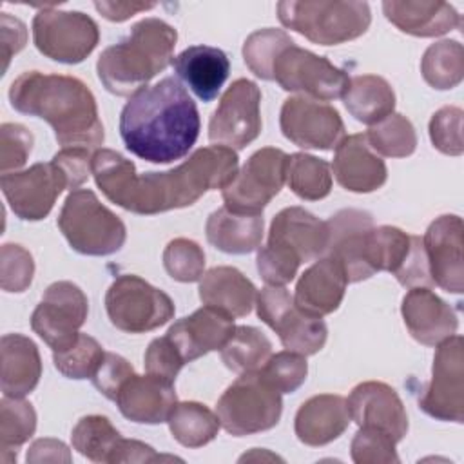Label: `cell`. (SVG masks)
I'll return each mask as SVG.
<instances>
[{"label": "cell", "mask_w": 464, "mask_h": 464, "mask_svg": "<svg viewBox=\"0 0 464 464\" xmlns=\"http://www.w3.org/2000/svg\"><path fill=\"white\" fill-rule=\"evenodd\" d=\"M143 361H145L147 373L163 377L170 382L176 381L179 370L187 364L183 361V357L179 355L178 348L170 343V339L167 335L156 337V339L150 341V344L147 346Z\"/></svg>", "instance_id": "51"}, {"label": "cell", "mask_w": 464, "mask_h": 464, "mask_svg": "<svg viewBox=\"0 0 464 464\" xmlns=\"http://www.w3.org/2000/svg\"><path fill=\"white\" fill-rule=\"evenodd\" d=\"M257 317L268 324L290 352L314 355L323 350L328 328L323 317L310 315L297 308L294 297L285 286H270L259 290L256 299Z\"/></svg>", "instance_id": "11"}, {"label": "cell", "mask_w": 464, "mask_h": 464, "mask_svg": "<svg viewBox=\"0 0 464 464\" xmlns=\"http://www.w3.org/2000/svg\"><path fill=\"white\" fill-rule=\"evenodd\" d=\"M36 430V411L31 402L22 397H7L0 401V450L2 460L11 451L14 457L18 448L25 444Z\"/></svg>", "instance_id": "41"}, {"label": "cell", "mask_w": 464, "mask_h": 464, "mask_svg": "<svg viewBox=\"0 0 464 464\" xmlns=\"http://www.w3.org/2000/svg\"><path fill=\"white\" fill-rule=\"evenodd\" d=\"M395 444L390 433L372 426H359L352 439L350 455L355 464H397Z\"/></svg>", "instance_id": "45"}, {"label": "cell", "mask_w": 464, "mask_h": 464, "mask_svg": "<svg viewBox=\"0 0 464 464\" xmlns=\"http://www.w3.org/2000/svg\"><path fill=\"white\" fill-rule=\"evenodd\" d=\"M272 80L283 91L297 92L317 102H334L343 98L350 76L324 56H317L295 45L292 40L276 54Z\"/></svg>", "instance_id": "9"}, {"label": "cell", "mask_w": 464, "mask_h": 464, "mask_svg": "<svg viewBox=\"0 0 464 464\" xmlns=\"http://www.w3.org/2000/svg\"><path fill=\"white\" fill-rule=\"evenodd\" d=\"M167 422L172 437L185 448H201L212 442L221 428L218 413L196 401L176 402Z\"/></svg>", "instance_id": "36"}, {"label": "cell", "mask_w": 464, "mask_h": 464, "mask_svg": "<svg viewBox=\"0 0 464 464\" xmlns=\"http://www.w3.org/2000/svg\"><path fill=\"white\" fill-rule=\"evenodd\" d=\"M261 91L246 78H237L223 92L208 121V140L228 149H245L261 132Z\"/></svg>", "instance_id": "16"}, {"label": "cell", "mask_w": 464, "mask_h": 464, "mask_svg": "<svg viewBox=\"0 0 464 464\" xmlns=\"http://www.w3.org/2000/svg\"><path fill=\"white\" fill-rule=\"evenodd\" d=\"M114 402L121 415L132 422L161 424L167 422L178 397L174 382L152 373H132L120 388Z\"/></svg>", "instance_id": "24"}, {"label": "cell", "mask_w": 464, "mask_h": 464, "mask_svg": "<svg viewBox=\"0 0 464 464\" xmlns=\"http://www.w3.org/2000/svg\"><path fill=\"white\" fill-rule=\"evenodd\" d=\"M89 150L91 149L83 147H65L58 150L51 160L63 170L67 178V188L71 192L78 190V187L83 185L92 172V154Z\"/></svg>", "instance_id": "53"}, {"label": "cell", "mask_w": 464, "mask_h": 464, "mask_svg": "<svg viewBox=\"0 0 464 464\" xmlns=\"http://www.w3.org/2000/svg\"><path fill=\"white\" fill-rule=\"evenodd\" d=\"M136 373L132 364L118 355V353H112V352H105L103 355V361L100 362L98 370L94 372V375L91 377L92 379V384L94 388L107 399L114 401L120 388L123 386V382L132 375Z\"/></svg>", "instance_id": "52"}, {"label": "cell", "mask_w": 464, "mask_h": 464, "mask_svg": "<svg viewBox=\"0 0 464 464\" xmlns=\"http://www.w3.org/2000/svg\"><path fill=\"white\" fill-rule=\"evenodd\" d=\"M2 379L0 386L7 397H25L42 377V357L33 339L22 334H5L0 341Z\"/></svg>", "instance_id": "32"}, {"label": "cell", "mask_w": 464, "mask_h": 464, "mask_svg": "<svg viewBox=\"0 0 464 464\" xmlns=\"http://www.w3.org/2000/svg\"><path fill=\"white\" fill-rule=\"evenodd\" d=\"M156 4H145V2H94L96 11L111 20V22H123L140 11L152 9Z\"/></svg>", "instance_id": "56"}, {"label": "cell", "mask_w": 464, "mask_h": 464, "mask_svg": "<svg viewBox=\"0 0 464 464\" xmlns=\"http://www.w3.org/2000/svg\"><path fill=\"white\" fill-rule=\"evenodd\" d=\"M368 263L373 274L390 272L402 286H431L422 237L397 227H373L368 239Z\"/></svg>", "instance_id": "15"}, {"label": "cell", "mask_w": 464, "mask_h": 464, "mask_svg": "<svg viewBox=\"0 0 464 464\" xmlns=\"http://www.w3.org/2000/svg\"><path fill=\"white\" fill-rule=\"evenodd\" d=\"M234 328V317L216 308L201 306L190 315L178 319L165 335L178 348L183 361L192 362L208 352L221 350Z\"/></svg>", "instance_id": "23"}, {"label": "cell", "mask_w": 464, "mask_h": 464, "mask_svg": "<svg viewBox=\"0 0 464 464\" xmlns=\"http://www.w3.org/2000/svg\"><path fill=\"white\" fill-rule=\"evenodd\" d=\"M364 136L372 150L384 158H406L417 149L415 127L399 112H392L372 125Z\"/></svg>", "instance_id": "40"}, {"label": "cell", "mask_w": 464, "mask_h": 464, "mask_svg": "<svg viewBox=\"0 0 464 464\" xmlns=\"http://www.w3.org/2000/svg\"><path fill=\"white\" fill-rule=\"evenodd\" d=\"M279 22L317 45H339L362 36L372 22L366 2L283 0Z\"/></svg>", "instance_id": "5"}, {"label": "cell", "mask_w": 464, "mask_h": 464, "mask_svg": "<svg viewBox=\"0 0 464 464\" xmlns=\"http://www.w3.org/2000/svg\"><path fill=\"white\" fill-rule=\"evenodd\" d=\"M236 150L210 145L194 150L176 169L138 174L136 165L112 149L92 154V176L105 198L118 207L154 216L194 205L205 192L225 188L237 174Z\"/></svg>", "instance_id": "1"}, {"label": "cell", "mask_w": 464, "mask_h": 464, "mask_svg": "<svg viewBox=\"0 0 464 464\" xmlns=\"http://www.w3.org/2000/svg\"><path fill=\"white\" fill-rule=\"evenodd\" d=\"M462 232L464 225L457 214H442L430 223L422 237L433 285L451 294L464 292Z\"/></svg>", "instance_id": "20"}, {"label": "cell", "mask_w": 464, "mask_h": 464, "mask_svg": "<svg viewBox=\"0 0 464 464\" xmlns=\"http://www.w3.org/2000/svg\"><path fill=\"white\" fill-rule=\"evenodd\" d=\"M382 11L388 22L411 36L433 38L460 27V14L448 2L386 0Z\"/></svg>", "instance_id": "30"}, {"label": "cell", "mask_w": 464, "mask_h": 464, "mask_svg": "<svg viewBox=\"0 0 464 464\" xmlns=\"http://www.w3.org/2000/svg\"><path fill=\"white\" fill-rule=\"evenodd\" d=\"M72 448L100 464H118L125 439L105 415L82 417L71 433Z\"/></svg>", "instance_id": "35"}, {"label": "cell", "mask_w": 464, "mask_h": 464, "mask_svg": "<svg viewBox=\"0 0 464 464\" xmlns=\"http://www.w3.org/2000/svg\"><path fill=\"white\" fill-rule=\"evenodd\" d=\"M268 241L285 246L301 263L315 261L326 254L328 227L303 207H286L272 219Z\"/></svg>", "instance_id": "26"}, {"label": "cell", "mask_w": 464, "mask_h": 464, "mask_svg": "<svg viewBox=\"0 0 464 464\" xmlns=\"http://www.w3.org/2000/svg\"><path fill=\"white\" fill-rule=\"evenodd\" d=\"M176 40V29L160 18L136 22L125 38L100 54V82L111 94L130 98L172 63Z\"/></svg>", "instance_id": "4"}, {"label": "cell", "mask_w": 464, "mask_h": 464, "mask_svg": "<svg viewBox=\"0 0 464 464\" xmlns=\"http://www.w3.org/2000/svg\"><path fill=\"white\" fill-rule=\"evenodd\" d=\"M163 266L174 281L196 283L205 274V252L196 241L176 237L163 250Z\"/></svg>", "instance_id": "44"}, {"label": "cell", "mask_w": 464, "mask_h": 464, "mask_svg": "<svg viewBox=\"0 0 464 464\" xmlns=\"http://www.w3.org/2000/svg\"><path fill=\"white\" fill-rule=\"evenodd\" d=\"M419 408L437 419L460 424L464 420V341L453 334L437 344L431 379L417 399Z\"/></svg>", "instance_id": "13"}, {"label": "cell", "mask_w": 464, "mask_h": 464, "mask_svg": "<svg viewBox=\"0 0 464 464\" xmlns=\"http://www.w3.org/2000/svg\"><path fill=\"white\" fill-rule=\"evenodd\" d=\"M34 138L22 123H2L0 127V172H16L25 165Z\"/></svg>", "instance_id": "50"}, {"label": "cell", "mask_w": 464, "mask_h": 464, "mask_svg": "<svg viewBox=\"0 0 464 464\" xmlns=\"http://www.w3.org/2000/svg\"><path fill=\"white\" fill-rule=\"evenodd\" d=\"M87 314L89 301L83 290L71 281H56L33 310L31 328L53 352L63 350L78 339Z\"/></svg>", "instance_id": "14"}, {"label": "cell", "mask_w": 464, "mask_h": 464, "mask_svg": "<svg viewBox=\"0 0 464 464\" xmlns=\"http://www.w3.org/2000/svg\"><path fill=\"white\" fill-rule=\"evenodd\" d=\"M0 187L16 218L40 221L49 216L56 198L67 188V178L53 161L34 163L22 172L2 174Z\"/></svg>", "instance_id": "18"}, {"label": "cell", "mask_w": 464, "mask_h": 464, "mask_svg": "<svg viewBox=\"0 0 464 464\" xmlns=\"http://www.w3.org/2000/svg\"><path fill=\"white\" fill-rule=\"evenodd\" d=\"M328 246L326 254L339 261L348 283H359L373 276L368 263V239L375 227L366 210L343 208L326 219Z\"/></svg>", "instance_id": "19"}, {"label": "cell", "mask_w": 464, "mask_h": 464, "mask_svg": "<svg viewBox=\"0 0 464 464\" xmlns=\"http://www.w3.org/2000/svg\"><path fill=\"white\" fill-rule=\"evenodd\" d=\"M288 154L276 147L256 150L237 170L236 178L221 190L225 207L237 214L259 216L281 192Z\"/></svg>", "instance_id": "12"}, {"label": "cell", "mask_w": 464, "mask_h": 464, "mask_svg": "<svg viewBox=\"0 0 464 464\" xmlns=\"http://www.w3.org/2000/svg\"><path fill=\"white\" fill-rule=\"evenodd\" d=\"M462 109L455 105L440 107L430 120L428 130L433 147L448 156H460L464 152L462 143Z\"/></svg>", "instance_id": "48"}, {"label": "cell", "mask_w": 464, "mask_h": 464, "mask_svg": "<svg viewBox=\"0 0 464 464\" xmlns=\"http://www.w3.org/2000/svg\"><path fill=\"white\" fill-rule=\"evenodd\" d=\"M346 111L361 123L375 125L395 109V92L390 82L377 74L352 76L343 94Z\"/></svg>", "instance_id": "34"}, {"label": "cell", "mask_w": 464, "mask_h": 464, "mask_svg": "<svg viewBox=\"0 0 464 464\" xmlns=\"http://www.w3.org/2000/svg\"><path fill=\"white\" fill-rule=\"evenodd\" d=\"M179 80L205 103L212 102L230 72L228 56L212 45H190L172 60Z\"/></svg>", "instance_id": "29"}, {"label": "cell", "mask_w": 464, "mask_h": 464, "mask_svg": "<svg viewBox=\"0 0 464 464\" xmlns=\"http://www.w3.org/2000/svg\"><path fill=\"white\" fill-rule=\"evenodd\" d=\"M401 315L410 335L424 346H437L459 328L455 310L428 286H413L406 292Z\"/></svg>", "instance_id": "22"}, {"label": "cell", "mask_w": 464, "mask_h": 464, "mask_svg": "<svg viewBox=\"0 0 464 464\" xmlns=\"http://www.w3.org/2000/svg\"><path fill=\"white\" fill-rule=\"evenodd\" d=\"M27 42V29L25 24L9 13H2V71H7V65L13 54L20 53Z\"/></svg>", "instance_id": "54"}, {"label": "cell", "mask_w": 464, "mask_h": 464, "mask_svg": "<svg viewBox=\"0 0 464 464\" xmlns=\"http://www.w3.org/2000/svg\"><path fill=\"white\" fill-rule=\"evenodd\" d=\"M7 94L14 111L45 120L62 149H96L105 140L96 98L80 78L25 71Z\"/></svg>", "instance_id": "3"}, {"label": "cell", "mask_w": 464, "mask_h": 464, "mask_svg": "<svg viewBox=\"0 0 464 464\" xmlns=\"http://www.w3.org/2000/svg\"><path fill=\"white\" fill-rule=\"evenodd\" d=\"M199 299L230 317H245L252 312L257 290L254 283L234 266H214L199 279Z\"/></svg>", "instance_id": "31"}, {"label": "cell", "mask_w": 464, "mask_h": 464, "mask_svg": "<svg viewBox=\"0 0 464 464\" xmlns=\"http://www.w3.org/2000/svg\"><path fill=\"white\" fill-rule=\"evenodd\" d=\"M285 183L301 199H323L332 190V167L328 161L306 152L290 154L286 158Z\"/></svg>", "instance_id": "37"}, {"label": "cell", "mask_w": 464, "mask_h": 464, "mask_svg": "<svg viewBox=\"0 0 464 464\" xmlns=\"http://www.w3.org/2000/svg\"><path fill=\"white\" fill-rule=\"evenodd\" d=\"M283 411L281 393L259 370L239 373L216 404L221 426L234 437L272 430Z\"/></svg>", "instance_id": "7"}, {"label": "cell", "mask_w": 464, "mask_h": 464, "mask_svg": "<svg viewBox=\"0 0 464 464\" xmlns=\"http://www.w3.org/2000/svg\"><path fill=\"white\" fill-rule=\"evenodd\" d=\"M346 285L348 279L339 261L330 256L319 257L301 274L295 285L294 303L310 315H328L341 306Z\"/></svg>", "instance_id": "27"}, {"label": "cell", "mask_w": 464, "mask_h": 464, "mask_svg": "<svg viewBox=\"0 0 464 464\" xmlns=\"http://www.w3.org/2000/svg\"><path fill=\"white\" fill-rule=\"evenodd\" d=\"M112 326L125 334H145L167 324L176 312L174 301L134 274L118 276L105 294Z\"/></svg>", "instance_id": "8"}, {"label": "cell", "mask_w": 464, "mask_h": 464, "mask_svg": "<svg viewBox=\"0 0 464 464\" xmlns=\"http://www.w3.org/2000/svg\"><path fill=\"white\" fill-rule=\"evenodd\" d=\"M352 420L357 426L379 428L401 442L408 433V415L399 393L386 382H359L346 399Z\"/></svg>", "instance_id": "21"}, {"label": "cell", "mask_w": 464, "mask_h": 464, "mask_svg": "<svg viewBox=\"0 0 464 464\" xmlns=\"http://www.w3.org/2000/svg\"><path fill=\"white\" fill-rule=\"evenodd\" d=\"M219 355L223 364L236 373L256 372L261 370L272 355V343L256 326H236L219 350Z\"/></svg>", "instance_id": "38"}, {"label": "cell", "mask_w": 464, "mask_h": 464, "mask_svg": "<svg viewBox=\"0 0 464 464\" xmlns=\"http://www.w3.org/2000/svg\"><path fill=\"white\" fill-rule=\"evenodd\" d=\"M290 42L292 38L281 29H257L248 34L243 44V60L250 72H254L261 80L272 82L274 58Z\"/></svg>", "instance_id": "43"}, {"label": "cell", "mask_w": 464, "mask_h": 464, "mask_svg": "<svg viewBox=\"0 0 464 464\" xmlns=\"http://www.w3.org/2000/svg\"><path fill=\"white\" fill-rule=\"evenodd\" d=\"M34 261L27 248L5 243L0 248V285L4 292H24L33 283Z\"/></svg>", "instance_id": "47"}, {"label": "cell", "mask_w": 464, "mask_h": 464, "mask_svg": "<svg viewBox=\"0 0 464 464\" xmlns=\"http://www.w3.org/2000/svg\"><path fill=\"white\" fill-rule=\"evenodd\" d=\"M27 462H71V451L67 444L58 439H38L29 446Z\"/></svg>", "instance_id": "55"}, {"label": "cell", "mask_w": 464, "mask_h": 464, "mask_svg": "<svg viewBox=\"0 0 464 464\" xmlns=\"http://www.w3.org/2000/svg\"><path fill=\"white\" fill-rule=\"evenodd\" d=\"M424 82L437 89L448 91L457 87L464 78V49L457 40H440L431 44L420 60Z\"/></svg>", "instance_id": "39"}, {"label": "cell", "mask_w": 464, "mask_h": 464, "mask_svg": "<svg viewBox=\"0 0 464 464\" xmlns=\"http://www.w3.org/2000/svg\"><path fill=\"white\" fill-rule=\"evenodd\" d=\"M259 372L279 393H294L306 381L308 362L304 355L285 350L270 355Z\"/></svg>", "instance_id": "46"}, {"label": "cell", "mask_w": 464, "mask_h": 464, "mask_svg": "<svg viewBox=\"0 0 464 464\" xmlns=\"http://www.w3.org/2000/svg\"><path fill=\"white\" fill-rule=\"evenodd\" d=\"M103 355L105 350L94 337L80 334L71 346L53 352V362L67 379H91L103 361Z\"/></svg>", "instance_id": "42"}, {"label": "cell", "mask_w": 464, "mask_h": 464, "mask_svg": "<svg viewBox=\"0 0 464 464\" xmlns=\"http://www.w3.org/2000/svg\"><path fill=\"white\" fill-rule=\"evenodd\" d=\"M33 42L44 56L74 65L94 51L100 42V29L82 11L44 7L33 18Z\"/></svg>", "instance_id": "10"}, {"label": "cell", "mask_w": 464, "mask_h": 464, "mask_svg": "<svg viewBox=\"0 0 464 464\" xmlns=\"http://www.w3.org/2000/svg\"><path fill=\"white\" fill-rule=\"evenodd\" d=\"M332 172L337 183L355 194H368L381 188L388 179L384 160L372 150L364 134L344 136L335 147Z\"/></svg>", "instance_id": "25"}, {"label": "cell", "mask_w": 464, "mask_h": 464, "mask_svg": "<svg viewBox=\"0 0 464 464\" xmlns=\"http://www.w3.org/2000/svg\"><path fill=\"white\" fill-rule=\"evenodd\" d=\"M265 232L263 214H237L221 207L214 210L205 225L207 241L225 254H250L261 246Z\"/></svg>", "instance_id": "33"}, {"label": "cell", "mask_w": 464, "mask_h": 464, "mask_svg": "<svg viewBox=\"0 0 464 464\" xmlns=\"http://www.w3.org/2000/svg\"><path fill=\"white\" fill-rule=\"evenodd\" d=\"M58 228L69 246L83 256H111L127 239L125 223L89 188L72 190L65 198Z\"/></svg>", "instance_id": "6"}, {"label": "cell", "mask_w": 464, "mask_h": 464, "mask_svg": "<svg viewBox=\"0 0 464 464\" xmlns=\"http://www.w3.org/2000/svg\"><path fill=\"white\" fill-rule=\"evenodd\" d=\"M279 127L283 136L301 149L334 150L344 138L337 109L306 96H290L283 102Z\"/></svg>", "instance_id": "17"}, {"label": "cell", "mask_w": 464, "mask_h": 464, "mask_svg": "<svg viewBox=\"0 0 464 464\" xmlns=\"http://www.w3.org/2000/svg\"><path fill=\"white\" fill-rule=\"evenodd\" d=\"M352 417L346 399L334 393H319L304 401L294 420V431L297 439L306 446H324L339 439Z\"/></svg>", "instance_id": "28"}, {"label": "cell", "mask_w": 464, "mask_h": 464, "mask_svg": "<svg viewBox=\"0 0 464 464\" xmlns=\"http://www.w3.org/2000/svg\"><path fill=\"white\" fill-rule=\"evenodd\" d=\"M199 129L196 102L172 76L134 92L120 114V136L127 150L150 163L185 158Z\"/></svg>", "instance_id": "2"}, {"label": "cell", "mask_w": 464, "mask_h": 464, "mask_svg": "<svg viewBox=\"0 0 464 464\" xmlns=\"http://www.w3.org/2000/svg\"><path fill=\"white\" fill-rule=\"evenodd\" d=\"M257 272L261 279L270 286H285L299 270V257L281 245L266 241L257 252Z\"/></svg>", "instance_id": "49"}]
</instances>
